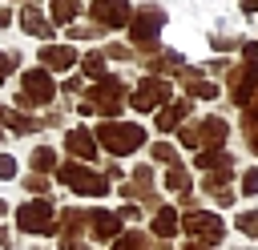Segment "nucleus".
Masks as SVG:
<instances>
[{
	"instance_id": "ddd939ff",
	"label": "nucleus",
	"mask_w": 258,
	"mask_h": 250,
	"mask_svg": "<svg viewBox=\"0 0 258 250\" xmlns=\"http://www.w3.org/2000/svg\"><path fill=\"white\" fill-rule=\"evenodd\" d=\"M64 149H69L73 157H85V161H89V157H97V137H93L89 129H69V133H64Z\"/></svg>"
},
{
	"instance_id": "4c0bfd02",
	"label": "nucleus",
	"mask_w": 258,
	"mask_h": 250,
	"mask_svg": "<svg viewBox=\"0 0 258 250\" xmlns=\"http://www.w3.org/2000/svg\"><path fill=\"white\" fill-rule=\"evenodd\" d=\"M242 8H246V12H254V8H258V0H242Z\"/></svg>"
},
{
	"instance_id": "7c9ffc66",
	"label": "nucleus",
	"mask_w": 258,
	"mask_h": 250,
	"mask_svg": "<svg viewBox=\"0 0 258 250\" xmlns=\"http://www.w3.org/2000/svg\"><path fill=\"white\" fill-rule=\"evenodd\" d=\"M242 194H246V198L258 194V169H246V177H242Z\"/></svg>"
},
{
	"instance_id": "dca6fc26",
	"label": "nucleus",
	"mask_w": 258,
	"mask_h": 250,
	"mask_svg": "<svg viewBox=\"0 0 258 250\" xmlns=\"http://www.w3.org/2000/svg\"><path fill=\"white\" fill-rule=\"evenodd\" d=\"M181 77H185V93H189V97H202V101H214V97H218V85H210V81L202 77V69H185Z\"/></svg>"
},
{
	"instance_id": "39448f33",
	"label": "nucleus",
	"mask_w": 258,
	"mask_h": 250,
	"mask_svg": "<svg viewBox=\"0 0 258 250\" xmlns=\"http://www.w3.org/2000/svg\"><path fill=\"white\" fill-rule=\"evenodd\" d=\"M125 81H117V77H101L93 89H89V105H93V113H105L109 121L121 113V105H125Z\"/></svg>"
},
{
	"instance_id": "b1692460",
	"label": "nucleus",
	"mask_w": 258,
	"mask_h": 250,
	"mask_svg": "<svg viewBox=\"0 0 258 250\" xmlns=\"http://www.w3.org/2000/svg\"><path fill=\"white\" fill-rule=\"evenodd\" d=\"M52 165H56V153H52L48 145H40V149H32V169H36V173H48Z\"/></svg>"
},
{
	"instance_id": "f8f14e48",
	"label": "nucleus",
	"mask_w": 258,
	"mask_h": 250,
	"mask_svg": "<svg viewBox=\"0 0 258 250\" xmlns=\"http://www.w3.org/2000/svg\"><path fill=\"white\" fill-rule=\"evenodd\" d=\"M89 234L93 238H121V218L109 210H89Z\"/></svg>"
},
{
	"instance_id": "aec40b11",
	"label": "nucleus",
	"mask_w": 258,
	"mask_h": 250,
	"mask_svg": "<svg viewBox=\"0 0 258 250\" xmlns=\"http://www.w3.org/2000/svg\"><path fill=\"white\" fill-rule=\"evenodd\" d=\"M48 12H52V24H73L81 8H77V0H52Z\"/></svg>"
},
{
	"instance_id": "20e7f679",
	"label": "nucleus",
	"mask_w": 258,
	"mask_h": 250,
	"mask_svg": "<svg viewBox=\"0 0 258 250\" xmlns=\"http://www.w3.org/2000/svg\"><path fill=\"white\" fill-rule=\"evenodd\" d=\"M16 226L24 230V234H56V214H52V202L48 198H32V202H24L20 210H16Z\"/></svg>"
},
{
	"instance_id": "412c9836",
	"label": "nucleus",
	"mask_w": 258,
	"mask_h": 250,
	"mask_svg": "<svg viewBox=\"0 0 258 250\" xmlns=\"http://www.w3.org/2000/svg\"><path fill=\"white\" fill-rule=\"evenodd\" d=\"M4 125L12 129V133H36V117H24V113H12V109H4Z\"/></svg>"
},
{
	"instance_id": "7ed1b4c3",
	"label": "nucleus",
	"mask_w": 258,
	"mask_h": 250,
	"mask_svg": "<svg viewBox=\"0 0 258 250\" xmlns=\"http://www.w3.org/2000/svg\"><path fill=\"white\" fill-rule=\"evenodd\" d=\"M181 230L189 234L194 246H218L226 238V222L218 214H210V210H189L185 222H181Z\"/></svg>"
},
{
	"instance_id": "4be33fe9",
	"label": "nucleus",
	"mask_w": 258,
	"mask_h": 250,
	"mask_svg": "<svg viewBox=\"0 0 258 250\" xmlns=\"http://www.w3.org/2000/svg\"><path fill=\"white\" fill-rule=\"evenodd\" d=\"M113 250H153V242L145 238V234H121V238H113Z\"/></svg>"
},
{
	"instance_id": "c85d7f7f",
	"label": "nucleus",
	"mask_w": 258,
	"mask_h": 250,
	"mask_svg": "<svg viewBox=\"0 0 258 250\" xmlns=\"http://www.w3.org/2000/svg\"><path fill=\"white\" fill-rule=\"evenodd\" d=\"M185 181H189V173H185L181 165H169V173H165V185H169V190H185Z\"/></svg>"
},
{
	"instance_id": "9d476101",
	"label": "nucleus",
	"mask_w": 258,
	"mask_h": 250,
	"mask_svg": "<svg viewBox=\"0 0 258 250\" xmlns=\"http://www.w3.org/2000/svg\"><path fill=\"white\" fill-rule=\"evenodd\" d=\"M89 16H93V24H101V28H121V24L133 20V8H129V0H93Z\"/></svg>"
},
{
	"instance_id": "58836bf2",
	"label": "nucleus",
	"mask_w": 258,
	"mask_h": 250,
	"mask_svg": "<svg viewBox=\"0 0 258 250\" xmlns=\"http://www.w3.org/2000/svg\"><path fill=\"white\" fill-rule=\"evenodd\" d=\"M4 210H8V206H4V202H0V218H4Z\"/></svg>"
},
{
	"instance_id": "f257e3e1",
	"label": "nucleus",
	"mask_w": 258,
	"mask_h": 250,
	"mask_svg": "<svg viewBox=\"0 0 258 250\" xmlns=\"http://www.w3.org/2000/svg\"><path fill=\"white\" fill-rule=\"evenodd\" d=\"M97 145H105L109 153H133V149H141L145 145V129L141 125H133V121H101L97 125Z\"/></svg>"
},
{
	"instance_id": "cd10ccee",
	"label": "nucleus",
	"mask_w": 258,
	"mask_h": 250,
	"mask_svg": "<svg viewBox=\"0 0 258 250\" xmlns=\"http://www.w3.org/2000/svg\"><path fill=\"white\" fill-rule=\"evenodd\" d=\"M238 230H242L246 238H258V210H246V214H238Z\"/></svg>"
},
{
	"instance_id": "6ab92c4d",
	"label": "nucleus",
	"mask_w": 258,
	"mask_h": 250,
	"mask_svg": "<svg viewBox=\"0 0 258 250\" xmlns=\"http://www.w3.org/2000/svg\"><path fill=\"white\" fill-rule=\"evenodd\" d=\"M177 234V210H169V206H161L157 214H153V238H173Z\"/></svg>"
},
{
	"instance_id": "f704fd0d",
	"label": "nucleus",
	"mask_w": 258,
	"mask_h": 250,
	"mask_svg": "<svg viewBox=\"0 0 258 250\" xmlns=\"http://www.w3.org/2000/svg\"><path fill=\"white\" fill-rule=\"evenodd\" d=\"M60 250H89L81 238H60Z\"/></svg>"
},
{
	"instance_id": "a19ab883",
	"label": "nucleus",
	"mask_w": 258,
	"mask_h": 250,
	"mask_svg": "<svg viewBox=\"0 0 258 250\" xmlns=\"http://www.w3.org/2000/svg\"><path fill=\"white\" fill-rule=\"evenodd\" d=\"M189 250H202V246H189Z\"/></svg>"
},
{
	"instance_id": "2eb2a0df",
	"label": "nucleus",
	"mask_w": 258,
	"mask_h": 250,
	"mask_svg": "<svg viewBox=\"0 0 258 250\" xmlns=\"http://www.w3.org/2000/svg\"><path fill=\"white\" fill-rule=\"evenodd\" d=\"M20 28H24L28 36H40V40H48V36H52V24H48L32 4H24V8H20Z\"/></svg>"
},
{
	"instance_id": "2f4dec72",
	"label": "nucleus",
	"mask_w": 258,
	"mask_h": 250,
	"mask_svg": "<svg viewBox=\"0 0 258 250\" xmlns=\"http://www.w3.org/2000/svg\"><path fill=\"white\" fill-rule=\"evenodd\" d=\"M12 177H16V161L8 153H0V181H12Z\"/></svg>"
},
{
	"instance_id": "6e6552de",
	"label": "nucleus",
	"mask_w": 258,
	"mask_h": 250,
	"mask_svg": "<svg viewBox=\"0 0 258 250\" xmlns=\"http://www.w3.org/2000/svg\"><path fill=\"white\" fill-rule=\"evenodd\" d=\"M169 101V81L165 77H145L137 89H133V97H129V105L137 109V113H153L157 105H165Z\"/></svg>"
},
{
	"instance_id": "1a4fd4ad",
	"label": "nucleus",
	"mask_w": 258,
	"mask_h": 250,
	"mask_svg": "<svg viewBox=\"0 0 258 250\" xmlns=\"http://www.w3.org/2000/svg\"><path fill=\"white\" fill-rule=\"evenodd\" d=\"M161 24H165V12H161L157 4H145V8H141V12H133V20H129V40L149 44V40L161 32Z\"/></svg>"
},
{
	"instance_id": "f3484780",
	"label": "nucleus",
	"mask_w": 258,
	"mask_h": 250,
	"mask_svg": "<svg viewBox=\"0 0 258 250\" xmlns=\"http://www.w3.org/2000/svg\"><path fill=\"white\" fill-rule=\"evenodd\" d=\"M198 169H206V173H214V169H234V157L226 153V149H198Z\"/></svg>"
},
{
	"instance_id": "5701e85b",
	"label": "nucleus",
	"mask_w": 258,
	"mask_h": 250,
	"mask_svg": "<svg viewBox=\"0 0 258 250\" xmlns=\"http://www.w3.org/2000/svg\"><path fill=\"white\" fill-rule=\"evenodd\" d=\"M81 69H85V77H105V52H89V56H81Z\"/></svg>"
},
{
	"instance_id": "ea45409f",
	"label": "nucleus",
	"mask_w": 258,
	"mask_h": 250,
	"mask_svg": "<svg viewBox=\"0 0 258 250\" xmlns=\"http://www.w3.org/2000/svg\"><path fill=\"white\" fill-rule=\"evenodd\" d=\"M0 125H4V109H0Z\"/></svg>"
},
{
	"instance_id": "473e14b6",
	"label": "nucleus",
	"mask_w": 258,
	"mask_h": 250,
	"mask_svg": "<svg viewBox=\"0 0 258 250\" xmlns=\"http://www.w3.org/2000/svg\"><path fill=\"white\" fill-rule=\"evenodd\" d=\"M16 60H20L16 52H0V81H4L8 73H12V65H16Z\"/></svg>"
},
{
	"instance_id": "bb28decb",
	"label": "nucleus",
	"mask_w": 258,
	"mask_h": 250,
	"mask_svg": "<svg viewBox=\"0 0 258 250\" xmlns=\"http://www.w3.org/2000/svg\"><path fill=\"white\" fill-rule=\"evenodd\" d=\"M149 153H153V161H165V165H177V149H173V145H165V141H157V145H149Z\"/></svg>"
},
{
	"instance_id": "393cba45",
	"label": "nucleus",
	"mask_w": 258,
	"mask_h": 250,
	"mask_svg": "<svg viewBox=\"0 0 258 250\" xmlns=\"http://www.w3.org/2000/svg\"><path fill=\"white\" fill-rule=\"evenodd\" d=\"M242 125H246V137H250V149L258 153V105H254V109H246V117H242Z\"/></svg>"
},
{
	"instance_id": "a878e982",
	"label": "nucleus",
	"mask_w": 258,
	"mask_h": 250,
	"mask_svg": "<svg viewBox=\"0 0 258 250\" xmlns=\"http://www.w3.org/2000/svg\"><path fill=\"white\" fill-rule=\"evenodd\" d=\"M149 65L161 69V73H177V69H181V56H177V52H161V56H153Z\"/></svg>"
},
{
	"instance_id": "a211bd4d",
	"label": "nucleus",
	"mask_w": 258,
	"mask_h": 250,
	"mask_svg": "<svg viewBox=\"0 0 258 250\" xmlns=\"http://www.w3.org/2000/svg\"><path fill=\"white\" fill-rule=\"evenodd\" d=\"M185 113H189V101H173V105H165V109H157V129H161V133H169V129H177Z\"/></svg>"
},
{
	"instance_id": "423d86ee",
	"label": "nucleus",
	"mask_w": 258,
	"mask_h": 250,
	"mask_svg": "<svg viewBox=\"0 0 258 250\" xmlns=\"http://www.w3.org/2000/svg\"><path fill=\"white\" fill-rule=\"evenodd\" d=\"M56 177H60L73 194H81V198H101V194L109 190V181H105V177H97L89 165H77V161H64V165L56 169Z\"/></svg>"
},
{
	"instance_id": "c9c22d12",
	"label": "nucleus",
	"mask_w": 258,
	"mask_h": 250,
	"mask_svg": "<svg viewBox=\"0 0 258 250\" xmlns=\"http://www.w3.org/2000/svg\"><path fill=\"white\" fill-rule=\"evenodd\" d=\"M117 218H121V222H133V218H137V206H121Z\"/></svg>"
},
{
	"instance_id": "72a5a7b5",
	"label": "nucleus",
	"mask_w": 258,
	"mask_h": 250,
	"mask_svg": "<svg viewBox=\"0 0 258 250\" xmlns=\"http://www.w3.org/2000/svg\"><path fill=\"white\" fill-rule=\"evenodd\" d=\"M105 56H113V60H125V56H129V48H125V44H109V52H105Z\"/></svg>"
},
{
	"instance_id": "e433bc0d",
	"label": "nucleus",
	"mask_w": 258,
	"mask_h": 250,
	"mask_svg": "<svg viewBox=\"0 0 258 250\" xmlns=\"http://www.w3.org/2000/svg\"><path fill=\"white\" fill-rule=\"evenodd\" d=\"M0 246H4V250H8V246H12V234H8V230H4V226H0Z\"/></svg>"
},
{
	"instance_id": "f03ea898",
	"label": "nucleus",
	"mask_w": 258,
	"mask_h": 250,
	"mask_svg": "<svg viewBox=\"0 0 258 250\" xmlns=\"http://www.w3.org/2000/svg\"><path fill=\"white\" fill-rule=\"evenodd\" d=\"M226 133H230V125L222 121V117H202L198 125H181V133H177V141L185 145V149H218V145H226Z\"/></svg>"
},
{
	"instance_id": "9b49d317",
	"label": "nucleus",
	"mask_w": 258,
	"mask_h": 250,
	"mask_svg": "<svg viewBox=\"0 0 258 250\" xmlns=\"http://www.w3.org/2000/svg\"><path fill=\"white\" fill-rule=\"evenodd\" d=\"M254 93H258V60H246L238 73H230V97L238 105H246Z\"/></svg>"
},
{
	"instance_id": "c756f323",
	"label": "nucleus",
	"mask_w": 258,
	"mask_h": 250,
	"mask_svg": "<svg viewBox=\"0 0 258 250\" xmlns=\"http://www.w3.org/2000/svg\"><path fill=\"white\" fill-rule=\"evenodd\" d=\"M24 190H28V194H36V198H44V194H48L44 173H28V177H24Z\"/></svg>"
},
{
	"instance_id": "4468645a",
	"label": "nucleus",
	"mask_w": 258,
	"mask_h": 250,
	"mask_svg": "<svg viewBox=\"0 0 258 250\" xmlns=\"http://www.w3.org/2000/svg\"><path fill=\"white\" fill-rule=\"evenodd\" d=\"M40 65L44 69H73L77 65V48H69V44H44L40 48Z\"/></svg>"
},
{
	"instance_id": "0eeeda50",
	"label": "nucleus",
	"mask_w": 258,
	"mask_h": 250,
	"mask_svg": "<svg viewBox=\"0 0 258 250\" xmlns=\"http://www.w3.org/2000/svg\"><path fill=\"white\" fill-rule=\"evenodd\" d=\"M52 93H56V85H52L48 69H28V73L20 77V93H16V101H20V105H48Z\"/></svg>"
}]
</instances>
